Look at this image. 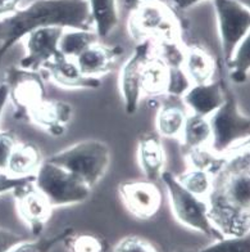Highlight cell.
<instances>
[{
    "instance_id": "6da1fadb",
    "label": "cell",
    "mask_w": 250,
    "mask_h": 252,
    "mask_svg": "<svg viewBox=\"0 0 250 252\" xmlns=\"http://www.w3.org/2000/svg\"><path fill=\"white\" fill-rule=\"evenodd\" d=\"M87 0H36L0 20V64L14 44L41 27L89 30Z\"/></svg>"
},
{
    "instance_id": "7a4b0ae2",
    "label": "cell",
    "mask_w": 250,
    "mask_h": 252,
    "mask_svg": "<svg viewBox=\"0 0 250 252\" xmlns=\"http://www.w3.org/2000/svg\"><path fill=\"white\" fill-rule=\"evenodd\" d=\"M46 159L66 169L92 189L106 175L112 155L107 143L87 139L54 153Z\"/></svg>"
},
{
    "instance_id": "3957f363",
    "label": "cell",
    "mask_w": 250,
    "mask_h": 252,
    "mask_svg": "<svg viewBox=\"0 0 250 252\" xmlns=\"http://www.w3.org/2000/svg\"><path fill=\"white\" fill-rule=\"evenodd\" d=\"M212 139L209 148L216 155L228 156L245 142H249L250 119L239 108L234 93L227 90L226 99L216 112L208 117Z\"/></svg>"
},
{
    "instance_id": "277c9868",
    "label": "cell",
    "mask_w": 250,
    "mask_h": 252,
    "mask_svg": "<svg viewBox=\"0 0 250 252\" xmlns=\"http://www.w3.org/2000/svg\"><path fill=\"white\" fill-rule=\"evenodd\" d=\"M33 186L53 207L83 203L91 194V188L83 180L48 159H44L35 173Z\"/></svg>"
},
{
    "instance_id": "5b68a950",
    "label": "cell",
    "mask_w": 250,
    "mask_h": 252,
    "mask_svg": "<svg viewBox=\"0 0 250 252\" xmlns=\"http://www.w3.org/2000/svg\"><path fill=\"white\" fill-rule=\"evenodd\" d=\"M161 179L167 189L172 214L180 224L203 233L214 241L223 238L208 219V206L204 198L194 196L186 190L171 171L166 170Z\"/></svg>"
},
{
    "instance_id": "8992f818",
    "label": "cell",
    "mask_w": 250,
    "mask_h": 252,
    "mask_svg": "<svg viewBox=\"0 0 250 252\" xmlns=\"http://www.w3.org/2000/svg\"><path fill=\"white\" fill-rule=\"evenodd\" d=\"M130 32L135 39L155 40H177V22L174 21L171 10L165 4L157 0H144L132 12L130 18Z\"/></svg>"
},
{
    "instance_id": "52a82bcc",
    "label": "cell",
    "mask_w": 250,
    "mask_h": 252,
    "mask_svg": "<svg viewBox=\"0 0 250 252\" xmlns=\"http://www.w3.org/2000/svg\"><path fill=\"white\" fill-rule=\"evenodd\" d=\"M223 61L227 64L237 45L249 35V7L237 0H213Z\"/></svg>"
},
{
    "instance_id": "ba28073f",
    "label": "cell",
    "mask_w": 250,
    "mask_h": 252,
    "mask_svg": "<svg viewBox=\"0 0 250 252\" xmlns=\"http://www.w3.org/2000/svg\"><path fill=\"white\" fill-rule=\"evenodd\" d=\"M208 219L222 237L249 236V210L237 207L226 197L223 190L213 182L211 192L205 197Z\"/></svg>"
},
{
    "instance_id": "9c48e42d",
    "label": "cell",
    "mask_w": 250,
    "mask_h": 252,
    "mask_svg": "<svg viewBox=\"0 0 250 252\" xmlns=\"http://www.w3.org/2000/svg\"><path fill=\"white\" fill-rule=\"evenodd\" d=\"M9 89V100L14 106V117L27 121L28 112L45 99V84L37 71L21 67H9L5 81Z\"/></svg>"
},
{
    "instance_id": "30bf717a",
    "label": "cell",
    "mask_w": 250,
    "mask_h": 252,
    "mask_svg": "<svg viewBox=\"0 0 250 252\" xmlns=\"http://www.w3.org/2000/svg\"><path fill=\"white\" fill-rule=\"evenodd\" d=\"M153 53V43L145 40L136 45L134 54L126 61L119 73V92L127 115H135L142 95L141 70L145 61Z\"/></svg>"
},
{
    "instance_id": "8fae6325",
    "label": "cell",
    "mask_w": 250,
    "mask_h": 252,
    "mask_svg": "<svg viewBox=\"0 0 250 252\" xmlns=\"http://www.w3.org/2000/svg\"><path fill=\"white\" fill-rule=\"evenodd\" d=\"M118 193L126 210L139 220L152 219L161 209L162 192L154 182H123L118 186Z\"/></svg>"
},
{
    "instance_id": "7c38bea8",
    "label": "cell",
    "mask_w": 250,
    "mask_h": 252,
    "mask_svg": "<svg viewBox=\"0 0 250 252\" xmlns=\"http://www.w3.org/2000/svg\"><path fill=\"white\" fill-rule=\"evenodd\" d=\"M64 29L58 26L41 27L32 31L25 39L26 54L20 62L21 68L39 71L46 63L60 54L58 44Z\"/></svg>"
},
{
    "instance_id": "4fadbf2b",
    "label": "cell",
    "mask_w": 250,
    "mask_h": 252,
    "mask_svg": "<svg viewBox=\"0 0 250 252\" xmlns=\"http://www.w3.org/2000/svg\"><path fill=\"white\" fill-rule=\"evenodd\" d=\"M13 194L16 197L17 213L20 218L31 229L32 236L40 237L46 222L49 221L54 207L33 184L17 190Z\"/></svg>"
},
{
    "instance_id": "5bb4252c",
    "label": "cell",
    "mask_w": 250,
    "mask_h": 252,
    "mask_svg": "<svg viewBox=\"0 0 250 252\" xmlns=\"http://www.w3.org/2000/svg\"><path fill=\"white\" fill-rule=\"evenodd\" d=\"M72 116V104L63 100L44 99L28 112L27 121L45 130L52 136H60L66 131Z\"/></svg>"
},
{
    "instance_id": "9a60e30c",
    "label": "cell",
    "mask_w": 250,
    "mask_h": 252,
    "mask_svg": "<svg viewBox=\"0 0 250 252\" xmlns=\"http://www.w3.org/2000/svg\"><path fill=\"white\" fill-rule=\"evenodd\" d=\"M226 92L222 81H211L207 84H195L181 96L182 104L190 113L197 116L209 117L222 106L226 99Z\"/></svg>"
},
{
    "instance_id": "2e32d148",
    "label": "cell",
    "mask_w": 250,
    "mask_h": 252,
    "mask_svg": "<svg viewBox=\"0 0 250 252\" xmlns=\"http://www.w3.org/2000/svg\"><path fill=\"white\" fill-rule=\"evenodd\" d=\"M44 70L49 72L54 84L66 89H98L102 85V80L85 76L76 61L67 58L62 53L46 63Z\"/></svg>"
},
{
    "instance_id": "e0dca14e",
    "label": "cell",
    "mask_w": 250,
    "mask_h": 252,
    "mask_svg": "<svg viewBox=\"0 0 250 252\" xmlns=\"http://www.w3.org/2000/svg\"><path fill=\"white\" fill-rule=\"evenodd\" d=\"M138 159L140 169L149 182H157L166 171V152L161 136L155 133L140 135L138 142Z\"/></svg>"
},
{
    "instance_id": "ac0fdd59",
    "label": "cell",
    "mask_w": 250,
    "mask_h": 252,
    "mask_svg": "<svg viewBox=\"0 0 250 252\" xmlns=\"http://www.w3.org/2000/svg\"><path fill=\"white\" fill-rule=\"evenodd\" d=\"M123 53L119 47H106L102 44H92L77 57L76 63L85 76L100 79L113 71L118 57Z\"/></svg>"
},
{
    "instance_id": "d6986e66",
    "label": "cell",
    "mask_w": 250,
    "mask_h": 252,
    "mask_svg": "<svg viewBox=\"0 0 250 252\" xmlns=\"http://www.w3.org/2000/svg\"><path fill=\"white\" fill-rule=\"evenodd\" d=\"M43 161L41 151L36 144L30 142H17L8 159L5 173L14 178L35 175Z\"/></svg>"
},
{
    "instance_id": "ffe728a7",
    "label": "cell",
    "mask_w": 250,
    "mask_h": 252,
    "mask_svg": "<svg viewBox=\"0 0 250 252\" xmlns=\"http://www.w3.org/2000/svg\"><path fill=\"white\" fill-rule=\"evenodd\" d=\"M182 68L190 80L191 85H195L213 81L217 64L211 54H208L204 49L199 47H190L185 49Z\"/></svg>"
},
{
    "instance_id": "44dd1931",
    "label": "cell",
    "mask_w": 250,
    "mask_h": 252,
    "mask_svg": "<svg viewBox=\"0 0 250 252\" xmlns=\"http://www.w3.org/2000/svg\"><path fill=\"white\" fill-rule=\"evenodd\" d=\"M189 113L186 108L174 103H165L159 107L155 116V127L159 136L180 139Z\"/></svg>"
},
{
    "instance_id": "7402d4cb",
    "label": "cell",
    "mask_w": 250,
    "mask_h": 252,
    "mask_svg": "<svg viewBox=\"0 0 250 252\" xmlns=\"http://www.w3.org/2000/svg\"><path fill=\"white\" fill-rule=\"evenodd\" d=\"M91 22L99 39H106L118 25V10L115 0H87Z\"/></svg>"
},
{
    "instance_id": "603a6c76",
    "label": "cell",
    "mask_w": 250,
    "mask_h": 252,
    "mask_svg": "<svg viewBox=\"0 0 250 252\" xmlns=\"http://www.w3.org/2000/svg\"><path fill=\"white\" fill-rule=\"evenodd\" d=\"M211 139L212 130L208 117L189 113L185 121L181 136H180L185 152L201 148V147H208Z\"/></svg>"
},
{
    "instance_id": "cb8c5ba5",
    "label": "cell",
    "mask_w": 250,
    "mask_h": 252,
    "mask_svg": "<svg viewBox=\"0 0 250 252\" xmlns=\"http://www.w3.org/2000/svg\"><path fill=\"white\" fill-rule=\"evenodd\" d=\"M168 68L158 57L152 56L145 61L141 70L142 95H163L167 87Z\"/></svg>"
},
{
    "instance_id": "d4e9b609",
    "label": "cell",
    "mask_w": 250,
    "mask_h": 252,
    "mask_svg": "<svg viewBox=\"0 0 250 252\" xmlns=\"http://www.w3.org/2000/svg\"><path fill=\"white\" fill-rule=\"evenodd\" d=\"M99 37L96 33L90 30H75V29H68V31H63L60 36L59 52L67 58L76 60L80 54L83 53L92 44L98 43Z\"/></svg>"
},
{
    "instance_id": "484cf974",
    "label": "cell",
    "mask_w": 250,
    "mask_h": 252,
    "mask_svg": "<svg viewBox=\"0 0 250 252\" xmlns=\"http://www.w3.org/2000/svg\"><path fill=\"white\" fill-rule=\"evenodd\" d=\"M189 167L193 169L204 170L213 176L217 175L223 169L227 161V156H220L211 151L209 147H201L196 150H191L185 152Z\"/></svg>"
},
{
    "instance_id": "4316f807",
    "label": "cell",
    "mask_w": 250,
    "mask_h": 252,
    "mask_svg": "<svg viewBox=\"0 0 250 252\" xmlns=\"http://www.w3.org/2000/svg\"><path fill=\"white\" fill-rule=\"evenodd\" d=\"M176 178L186 190L200 198H205L209 194L214 182V176L212 174L207 173L204 170L193 169V167H189L186 171Z\"/></svg>"
},
{
    "instance_id": "83f0119b",
    "label": "cell",
    "mask_w": 250,
    "mask_h": 252,
    "mask_svg": "<svg viewBox=\"0 0 250 252\" xmlns=\"http://www.w3.org/2000/svg\"><path fill=\"white\" fill-rule=\"evenodd\" d=\"M230 70L231 80L236 84H245L248 81L250 68V36L248 35L235 49L231 60L226 64Z\"/></svg>"
},
{
    "instance_id": "f1b7e54d",
    "label": "cell",
    "mask_w": 250,
    "mask_h": 252,
    "mask_svg": "<svg viewBox=\"0 0 250 252\" xmlns=\"http://www.w3.org/2000/svg\"><path fill=\"white\" fill-rule=\"evenodd\" d=\"M75 234L72 226H67L60 233L53 237H37L35 241H22L8 252H52V250L59 243H64L69 237Z\"/></svg>"
},
{
    "instance_id": "f546056e",
    "label": "cell",
    "mask_w": 250,
    "mask_h": 252,
    "mask_svg": "<svg viewBox=\"0 0 250 252\" xmlns=\"http://www.w3.org/2000/svg\"><path fill=\"white\" fill-rule=\"evenodd\" d=\"M64 245L69 252H107L108 243L103 237L96 234H73L67 239Z\"/></svg>"
},
{
    "instance_id": "4dcf8cb0",
    "label": "cell",
    "mask_w": 250,
    "mask_h": 252,
    "mask_svg": "<svg viewBox=\"0 0 250 252\" xmlns=\"http://www.w3.org/2000/svg\"><path fill=\"white\" fill-rule=\"evenodd\" d=\"M167 87L165 94L171 98H181L190 89V80L186 76L182 67H167Z\"/></svg>"
},
{
    "instance_id": "1f68e13d",
    "label": "cell",
    "mask_w": 250,
    "mask_h": 252,
    "mask_svg": "<svg viewBox=\"0 0 250 252\" xmlns=\"http://www.w3.org/2000/svg\"><path fill=\"white\" fill-rule=\"evenodd\" d=\"M197 252H250V239L249 236L223 237Z\"/></svg>"
},
{
    "instance_id": "d6a6232c",
    "label": "cell",
    "mask_w": 250,
    "mask_h": 252,
    "mask_svg": "<svg viewBox=\"0 0 250 252\" xmlns=\"http://www.w3.org/2000/svg\"><path fill=\"white\" fill-rule=\"evenodd\" d=\"M114 252H159V250L149 239L139 236H129L122 238L115 245Z\"/></svg>"
},
{
    "instance_id": "836d02e7",
    "label": "cell",
    "mask_w": 250,
    "mask_h": 252,
    "mask_svg": "<svg viewBox=\"0 0 250 252\" xmlns=\"http://www.w3.org/2000/svg\"><path fill=\"white\" fill-rule=\"evenodd\" d=\"M35 175L23 176V178H14L5 171H0V196L5 193H14L22 188L33 184Z\"/></svg>"
},
{
    "instance_id": "e575fe53",
    "label": "cell",
    "mask_w": 250,
    "mask_h": 252,
    "mask_svg": "<svg viewBox=\"0 0 250 252\" xmlns=\"http://www.w3.org/2000/svg\"><path fill=\"white\" fill-rule=\"evenodd\" d=\"M17 139L12 131H0V171H5Z\"/></svg>"
},
{
    "instance_id": "d590c367",
    "label": "cell",
    "mask_w": 250,
    "mask_h": 252,
    "mask_svg": "<svg viewBox=\"0 0 250 252\" xmlns=\"http://www.w3.org/2000/svg\"><path fill=\"white\" fill-rule=\"evenodd\" d=\"M26 237L10 232L7 229L0 228V252H8L13 249L14 246L25 241Z\"/></svg>"
},
{
    "instance_id": "8d00e7d4",
    "label": "cell",
    "mask_w": 250,
    "mask_h": 252,
    "mask_svg": "<svg viewBox=\"0 0 250 252\" xmlns=\"http://www.w3.org/2000/svg\"><path fill=\"white\" fill-rule=\"evenodd\" d=\"M20 0H0V17L9 16L17 10Z\"/></svg>"
},
{
    "instance_id": "74e56055",
    "label": "cell",
    "mask_w": 250,
    "mask_h": 252,
    "mask_svg": "<svg viewBox=\"0 0 250 252\" xmlns=\"http://www.w3.org/2000/svg\"><path fill=\"white\" fill-rule=\"evenodd\" d=\"M8 102H9V89H8L7 84L1 83L0 84V121H1L4 108Z\"/></svg>"
},
{
    "instance_id": "f35d334b",
    "label": "cell",
    "mask_w": 250,
    "mask_h": 252,
    "mask_svg": "<svg viewBox=\"0 0 250 252\" xmlns=\"http://www.w3.org/2000/svg\"><path fill=\"white\" fill-rule=\"evenodd\" d=\"M172 1L180 9H189V8L194 7L195 4L200 3L203 0H172Z\"/></svg>"
},
{
    "instance_id": "ab89813d",
    "label": "cell",
    "mask_w": 250,
    "mask_h": 252,
    "mask_svg": "<svg viewBox=\"0 0 250 252\" xmlns=\"http://www.w3.org/2000/svg\"><path fill=\"white\" fill-rule=\"evenodd\" d=\"M176 252H189V251H185V250H178V251H176Z\"/></svg>"
}]
</instances>
